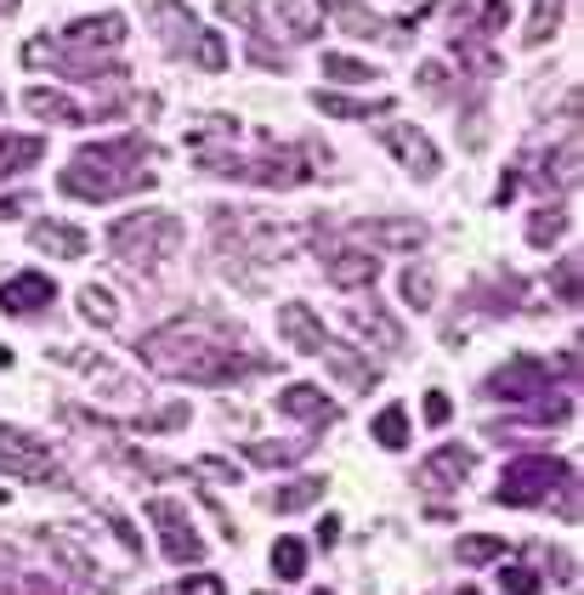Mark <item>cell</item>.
<instances>
[{"label":"cell","instance_id":"obj_1","mask_svg":"<svg viewBox=\"0 0 584 595\" xmlns=\"http://www.w3.org/2000/svg\"><path fill=\"white\" fill-rule=\"evenodd\" d=\"M137 357L153 375L193 380V386H232V380L267 369V357L245 351L216 317H176V324H160L153 335L137 340Z\"/></svg>","mask_w":584,"mask_h":595},{"label":"cell","instance_id":"obj_2","mask_svg":"<svg viewBox=\"0 0 584 595\" xmlns=\"http://www.w3.org/2000/svg\"><path fill=\"white\" fill-rule=\"evenodd\" d=\"M148 142L142 137H120V142H91L74 153V165L57 176V193L86 198V205H102V198H120L137 187H153L148 176Z\"/></svg>","mask_w":584,"mask_h":595},{"label":"cell","instance_id":"obj_3","mask_svg":"<svg viewBox=\"0 0 584 595\" xmlns=\"http://www.w3.org/2000/svg\"><path fill=\"white\" fill-rule=\"evenodd\" d=\"M176 245H182V221L165 216V210H137V216L108 227V250L126 267H142V261L160 267L165 256H176Z\"/></svg>","mask_w":584,"mask_h":595},{"label":"cell","instance_id":"obj_4","mask_svg":"<svg viewBox=\"0 0 584 595\" xmlns=\"http://www.w3.org/2000/svg\"><path fill=\"white\" fill-rule=\"evenodd\" d=\"M573 465H562V459H551V454H528V459H517V465H505V476H499V488H494V499L499 505H539V499H551L556 488H562V476H567Z\"/></svg>","mask_w":584,"mask_h":595},{"label":"cell","instance_id":"obj_5","mask_svg":"<svg viewBox=\"0 0 584 595\" xmlns=\"http://www.w3.org/2000/svg\"><path fill=\"white\" fill-rule=\"evenodd\" d=\"M0 470L23 476V483L68 488V476H63V465L52 459V448L41 443V436H29V431H12V425H0Z\"/></svg>","mask_w":584,"mask_h":595},{"label":"cell","instance_id":"obj_6","mask_svg":"<svg viewBox=\"0 0 584 595\" xmlns=\"http://www.w3.org/2000/svg\"><path fill=\"white\" fill-rule=\"evenodd\" d=\"M148 522L160 528V539H165V555H171L176 567H187V562H199V555H205V539L193 533L187 510H182L176 499H148Z\"/></svg>","mask_w":584,"mask_h":595},{"label":"cell","instance_id":"obj_7","mask_svg":"<svg viewBox=\"0 0 584 595\" xmlns=\"http://www.w3.org/2000/svg\"><path fill=\"white\" fill-rule=\"evenodd\" d=\"M483 391L499 397V403H528V397L551 391V364H539V357H511V364H499L483 380Z\"/></svg>","mask_w":584,"mask_h":595},{"label":"cell","instance_id":"obj_8","mask_svg":"<svg viewBox=\"0 0 584 595\" xmlns=\"http://www.w3.org/2000/svg\"><path fill=\"white\" fill-rule=\"evenodd\" d=\"M380 148H386V153H398V159H403V171H414V176H437V148H432V137L414 131V126H403V119L380 126Z\"/></svg>","mask_w":584,"mask_h":595},{"label":"cell","instance_id":"obj_9","mask_svg":"<svg viewBox=\"0 0 584 595\" xmlns=\"http://www.w3.org/2000/svg\"><path fill=\"white\" fill-rule=\"evenodd\" d=\"M52 301H57V284L46 272H18L0 284V312H12V317H41Z\"/></svg>","mask_w":584,"mask_h":595},{"label":"cell","instance_id":"obj_10","mask_svg":"<svg viewBox=\"0 0 584 595\" xmlns=\"http://www.w3.org/2000/svg\"><path fill=\"white\" fill-rule=\"evenodd\" d=\"M279 335H284V346H290V351H306V357L329 346L324 317H318L313 306H306V301H284V306H279Z\"/></svg>","mask_w":584,"mask_h":595},{"label":"cell","instance_id":"obj_11","mask_svg":"<svg viewBox=\"0 0 584 595\" xmlns=\"http://www.w3.org/2000/svg\"><path fill=\"white\" fill-rule=\"evenodd\" d=\"M358 238H369L375 250H420L425 245V221L414 216H375V221H353Z\"/></svg>","mask_w":584,"mask_h":595},{"label":"cell","instance_id":"obj_12","mask_svg":"<svg viewBox=\"0 0 584 595\" xmlns=\"http://www.w3.org/2000/svg\"><path fill=\"white\" fill-rule=\"evenodd\" d=\"M126 40V12H102V18H74L63 29V46L68 52H102V46H120Z\"/></svg>","mask_w":584,"mask_h":595},{"label":"cell","instance_id":"obj_13","mask_svg":"<svg viewBox=\"0 0 584 595\" xmlns=\"http://www.w3.org/2000/svg\"><path fill=\"white\" fill-rule=\"evenodd\" d=\"M472 465H477V454H472V448H465V443H448V448H437L432 459L420 465L414 483H425V488H459L465 476H472Z\"/></svg>","mask_w":584,"mask_h":595},{"label":"cell","instance_id":"obj_14","mask_svg":"<svg viewBox=\"0 0 584 595\" xmlns=\"http://www.w3.org/2000/svg\"><path fill=\"white\" fill-rule=\"evenodd\" d=\"M324 272H329L335 290H369L375 278H380V256H369V250H335V256H324Z\"/></svg>","mask_w":584,"mask_h":595},{"label":"cell","instance_id":"obj_15","mask_svg":"<svg viewBox=\"0 0 584 595\" xmlns=\"http://www.w3.org/2000/svg\"><path fill=\"white\" fill-rule=\"evenodd\" d=\"M29 245L46 250V256H63V261H80L91 250V238L74 227V221H34L29 227Z\"/></svg>","mask_w":584,"mask_h":595},{"label":"cell","instance_id":"obj_16","mask_svg":"<svg viewBox=\"0 0 584 595\" xmlns=\"http://www.w3.org/2000/svg\"><path fill=\"white\" fill-rule=\"evenodd\" d=\"M279 414L313 420V425H335V420H340V409L329 403V391H318V386H284V391H279Z\"/></svg>","mask_w":584,"mask_h":595},{"label":"cell","instance_id":"obj_17","mask_svg":"<svg viewBox=\"0 0 584 595\" xmlns=\"http://www.w3.org/2000/svg\"><path fill=\"white\" fill-rule=\"evenodd\" d=\"M324 357H329V375L346 386V391H375V380H380V369L369 364V357H358L353 346H324Z\"/></svg>","mask_w":584,"mask_h":595},{"label":"cell","instance_id":"obj_18","mask_svg":"<svg viewBox=\"0 0 584 595\" xmlns=\"http://www.w3.org/2000/svg\"><path fill=\"white\" fill-rule=\"evenodd\" d=\"M153 23H160V34H165L171 52H187L193 40H199V18H193L182 0H153Z\"/></svg>","mask_w":584,"mask_h":595},{"label":"cell","instance_id":"obj_19","mask_svg":"<svg viewBox=\"0 0 584 595\" xmlns=\"http://www.w3.org/2000/svg\"><path fill=\"white\" fill-rule=\"evenodd\" d=\"M23 108L41 113V119H52V126H86V108L74 102V97H63V91H46V86L23 91Z\"/></svg>","mask_w":584,"mask_h":595},{"label":"cell","instance_id":"obj_20","mask_svg":"<svg viewBox=\"0 0 584 595\" xmlns=\"http://www.w3.org/2000/svg\"><path fill=\"white\" fill-rule=\"evenodd\" d=\"M318 7H324V18H335L346 34H358V40L386 34V18H380V12H369V7H358V0H318Z\"/></svg>","mask_w":584,"mask_h":595},{"label":"cell","instance_id":"obj_21","mask_svg":"<svg viewBox=\"0 0 584 595\" xmlns=\"http://www.w3.org/2000/svg\"><path fill=\"white\" fill-rule=\"evenodd\" d=\"M41 153H46L41 137H0V182L23 176L29 165H41Z\"/></svg>","mask_w":584,"mask_h":595},{"label":"cell","instance_id":"obj_22","mask_svg":"<svg viewBox=\"0 0 584 595\" xmlns=\"http://www.w3.org/2000/svg\"><path fill=\"white\" fill-rule=\"evenodd\" d=\"M324 494H329V476H295V483H290V488H279V494H272L267 505L279 510V516H290V510H306V505H318Z\"/></svg>","mask_w":584,"mask_h":595},{"label":"cell","instance_id":"obj_23","mask_svg":"<svg viewBox=\"0 0 584 595\" xmlns=\"http://www.w3.org/2000/svg\"><path fill=\"white\" fill-rule=\"evenodd\" d=\"M533 176H539V187H556V182H562V187H573V182H578V137H567V142H562V153H556V148L544 153V165H539Z\"/></svg>","mask_w":584,"mask_h":595},{"label":"cell","instance_id":"obj_24","mask_svg":"<svg viewBox=\"0 0 584 595\" xmlns=\"http://www.w3.org/2000/svg\"><path fill=\"white\" fill-rule=\"evenodd\" d=\"M573 227V216L562 210V205H539L533 216H528V245H539V250H551L556 238Z\"/></svg>","mask_w":584,"mask_h":595},{"label":"cell","instance_id":"obj_25","mask_svg":"<svg viewBox=\"0 0 584 595\" xmlns=\"http://www.w3.org/2000/svg\"><path fill=\"white\" fill-rule=\"evenodd\" d=\"M562 18H567V0H533V18L522 29V46H544V40L562 29Z\"/></svg>","mask_w":584,"mask_h":595},{"label":"cell","instance_id":"obj_26","mask_svg":"<svg viewBox=\"0 0 584 595\" xmlns=\"http://www.w3.org/2000/svg\"><path fill=\"white\" fill-rule=\"evenodd\" d=\"M318 102V113H329V119H375V113H392V102H358V97H340V91H318L313 97Z\"/></svg>","mask_w":584,"mask_h":595},{"label":"cell","instance_id":"obj_27","mask_svg":"<svg viewBox=\"0 0 584 595\" xmlns=\"http://www.w3.org/2000/svg\"><path fill=\"white\" fill-rule=\"evenodd\" d=\"M369 431H375V443H380L386 454H398V448H409V414H403L398 403H392V409H380Z\"/></svg>","mask_w":584,"mask_h":595},{"label":"cell","instance_id":"obj_28","mask_svg":"<svg viewBox=\"0 0 584 595\" xmlns=\"http://www.w3.org/2000/svg\"><path fill=\"white\" fill-rule=\"evenodd\" d=\"M324 74L335 79V86H369V79H375V63L346 57V52H324Z\"/></svg>","mask_w":584,"mask_h":595},{"label":"cell","instance_id":"obj_29","mask_svg":"<svg viewBox=\"0 0 584 595\" xmlns=\"http://www.w3.org/2000/svg\"><path fill=\"white\" fill-rule=\"evenodd\" d=\"M80 317H86V324L113 329V324H120V301H113L102 284H86V290H80Z\"/></svg>","mask_w":584,"mask_h":595},{"label":"cell","instance_id":"obj_30","mask_svg":"<svg viewBox=\"0 0 584 595\" xmlns=\"http://www.w3.org/2000/svg\"><path fill=\"white\" fill-rule=\"evenodd\" d=\"M306 448H313V436H295V443H245V454L256 459V465H290V459H301Z\"/></svg>","mask_w":584,"mask_h":595},{"label":"cell","instance_id":"obj_31","mask_svg":"<svg viewBox=\"0 0 584 595\" xmlns=\"http://www.w3.org/2000/svg\"><path fill=\"white\" fill-rule=\"evenodd\" d=\"M353 324L364 329V335H380L386 346H392V351H403V329L392 324V317H386L380 306H353Z\"/></svg>","mask_w":584,"mask_h":595},{"label":"cell","instance_id":"obj_32","mask_svg":"<svg viewBox=\"0 0 584 595\" xmlns=\"http://www.w3.org/2000/svg\"><path fill=\"white\" fill-rule=\"evenodd\" d=\"M193 63H199L205 74H221L227 68V40H221V29H199V40H193Z\"/></svg>","mask_w":584,"mask_h":595},{"label":"cell","instance_id":"obj_33","mask_svg":"<svg viewBox=\"0 0 584 595\" xmlns=\"http://www.w3.org/2000/svg\"><path fill=\"white\" fill-rule=\"evenodd\" d=\"M403 301H409L414 312H432V306H437V278L425 272V267H409V272H403Z\"/></svg>","mask_w":584,"mask_h":595},{"label":"cell","instance_id":"obj_34","mask_svg":"<svg viewBox=\"0 0 584 595\" xmlns=\"http://www.w3.org/2000/svg\"><path fill=\"white\" fill-rule=\"evenodd\" d=\"M511 550L499 533H472V539H459V562L465 567H483V562H499V555Z\"/></svg>","mask_w":584,"mask_h":595},{"label":"cell","instance_id":"obj_35","mask_svg":"<svg viewBox=\"0 0 584 595\" xmlns=\"http://www.w3.org/2000/svg\"><path fill=\"white\" fill-rule=\"evenodd\" d=\"M272 573H279L284 584L301 578L306 573V544L301 539H279V544H272Z\"/></svg>","mask_w":584,"mask_h":595},{"label":"cell","instance_id":"obj_36","mask_svg":"<svg viewBox=\"0 0 584 595\" xmlns=\"http://www.w3.org/2000/svg\"><path fill=\"white\" fill-rule=\"evenodd\" d=\"M551 284H556L562 306H578V256H562V267L551 272Z\"/></svg>","mask_w":584,"mask_h":595},{"label":"cell","instance_id":"obj_37","mask_svg":"<svg viewBox=\"0 0 584 595\" xmlns=\"http://www.w3.org/2000/svg\"><path fill=\"white\" fill-rule=\"evenodd\" d=\"M499 589H505V595H539L544 584H539L533 567H505V573H499Z\"/></svg>","mask_w":584,"mask_h":595},{"label":"cell","instance_id":"obj_38","mask_svg":"<svg viewBox=\"0 0 584 595\" xmlns=\"http://www.w3.org/2000/svg\"><path fill=\"white\" fill-rule=\"evenodd\" d=\"M193 470H199V476H216V483H239V465H232V459H221V454H205V459L193 465Z\"/></svg>","mask_w":584,"mask_h":595},{"label":"cell","instance_id":"obj_39","mask_svg":"<svg viewBox=\"0 0 584 595\" xmlns=\"http://www.w3.org/2000/svg\"><path fill=\"white\" fill-rule=\"evenodd\" d=\"M102 516H108V528H113V539H120V544H126V550L137 555V550H142V533H137V528H131V522H126V516H120V510H113V505H108Z\"/></svg>","mask_w":584,"mask_h":595},{"label":"cell","instance_id":"obj_40","mask_svg":"<svg viewBox=\"0 0 584 595\" xmlns=\"http://www.w3.org/2000/svg\"><path fill=\"white\" fill-rule=\"evenodd\" d=\"M505 23H511V0H488V7H483V23H477V34H499Z\"/></svg>","mask_w":584,"mask_h":595},{"label":"cell","instance_id":"obj_41","mask_svg":"<svg viewBox=\"0 0 584 595\" xmlns=\"http://www.w3.org/2000/svg\"><path fill=\"white\" fill-rule=\"evenodd\" d=\"M448 414H454V403L443 391H425V425H448Z\"/></svg>","mask_w":584,"mask_h":595},{"label":"cell","instance_id":"obj_42","mask_svg":"<svg viewBox=\"0 0 584 595\" xmlns=\"http://www.w3.org/2000/svg\"><path fill=\"white\" fill-rule=\"evenodd\" d=\"M176 595H221V578L216 573H199V578H182Z\"/></svg>","mask_w":584,"mask_h":595},{"label":"cell","instance_id":"obj_43","mask_svg":"<svg viewBox=\"0 0 584 595\" xmlns=\"http://www.w3.org/2000/svg\"><path fill=\"white\" fill-rule=\"evenodd\" d=\"M284 18H290V34H295V40H313V34H318V23L306 18V12H295V7H284Z\"/></svg>","mask_w":584,"mask_h":595},{"label":"cell","instance_id":"obj_44","mask_svg":"<svg viewBox=\"0 0 584 595\" xmlns=\"http://www.w3.org/2000/svg\"><path fill=\"white\" fill-rule=\"evenodd\" d=\"M420 86H425V91H443V86H448V68H443V63H425V68H420Z\"/></svg>","mask_w":584,"mask_h":595},{"label":"cell","instance_id":"obj_45","mask_svg":"<svg viewBox=\"0 0 584 595\" xmlns=\"http://www.w3.org/2000/svg\"><path fill=\"white\" fill-rule=\"evenodd\" d=\"M318 544H324V550L340 544V516H324V522H318Z\"/></svg>","mask_w":584,"mask_h":595},{"label":"cell","instance_id":"obj_46","mask_svg":"<svg viewBox=\"0 0 584 595\" xmlns=\"http://www.w3.org/2000/svg\"><path fill=\"white\" fill-rule=\"evenodd\" d=\"M23 210H29L23 193H7V198H0V216H23Z\"/></svg>","mask_w":584,"mask_h":595},{"label":"cell","instance_id":"obj_47","mask_svg":"<svg viewBox=\"0 0 584 595\" xmlns=\"http://www.w3.org/2000/svg\"><path fill=\"white\" fill-rule=\"evenodd\" d=\"M7 364H12V351H7V346H0V369H7Z\"/></svg>","mask_w":584,"mask_h":595},{"label":"cell","instance_id":"obj_48","mask_svg":"<svg viewBox=\"0 0 584 595\" xmlns=\"http://www.w3.org/2000/svg\"><path fill=\"white\" fill-rule=\"evenodd\" d=\"M313 595H329V589H313Z\"/></svg>","mask_w":584,"mask_h":595},{"label":"cell","instance_id":"obj_49","mask_svg":"<svg viewBox=\"0 0 584 595\" xmlns=\"http://www.w3.org/2000/svg\"><path fill=\"white\" fill-rule=\"evenodd\" d=\"M256 595H267V589H256Z\"/></svg>","mask_w":584,"mask_h":595}]
</instances>
